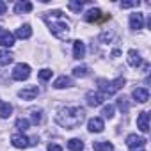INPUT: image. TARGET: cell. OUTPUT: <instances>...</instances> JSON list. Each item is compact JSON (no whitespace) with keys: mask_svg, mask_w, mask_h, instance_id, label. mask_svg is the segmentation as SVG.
I'll return each mask as SVG.
<instances>
[{"mask_svg":"<svg viewBox=\"0 0 151 151\" xmlns=\"http://www.w3.org/2000/svg\"><path fill=\"white\" fill-rule=\"evenodd\" d=\"M11 114H13V105L7 103V101H4V100H0V117L7 119Z\"/></svg>","mask_w":151,"mask_h":151,"instance_id":"2e32d148","label":"cell"},{"mask_svg":"<svg viewBox=\"0 0 151 151\" xmlns=\"http://www.w3.org/2000/svg\"><path fill=\"white\" fill-rule=\"evenodd\" d=\"M119 6H121V9H130V7H133V6H139V2H133V0H130V2H121Z\"/></svg>","mask_w":151,"mask_h":151,"instance_id":"4dcf8cb0","label":"cell"},{"mask_svg":"<svg viewBox=\"0 0 151 151\" xmlns=\"http://www.w3.org/2000/svg\"><path fill=\"white\" fill-rule=\"evenodd\" d=\"M128 64L133 66V68H139L142 64V59H140V55H139L137 50H130L128 52Z\"/></svg>","mask_w":151,"mask_h":151,"instance_id":"9a60e30c","label":"cell"},{"mask_svg":"<svg viewBox=\"0 0 151 151\" xmlns=\"http://www.w3.org/2000/svg\"><path fill=\"white\" fill-rule=\"evenodd\" d=\"M14 59V55L9 52V50H0V66H7L11 64Z\"/></svg>","mask_w":151,"mask_h":151,"instance_id":"ffe728a7","label":"cell"},{"mask_svg":"<svg viewBox=\"0 0 151 151\" xmlns=\"http://www.w3.org/2000/svg\"><path fill=\"white\" fill-rule=\"evenodd\" d=\"M84 117H86V112L82 107H66L59 110V114L55 116V123L66 130H71V128L80 126Z\"/></svg>","mask_w":151,"mask_h":151,"instance_id":"6da1fadb","label":"cell"},{"mask_svg":"<svg viewBox=\"0 0 151 151\" xmlns=\"http://www.w3.org/2000/svg\"><path fill=\"white\" fill-rule=\"evenodd\" d=\"M0 34H2V27H0Z\"/></svg>","mask_w":151,"mask_h":151,"instance_id":"d590c367","label":"cell"},{"mask_svg":"<svg viewBox=\"0 0 151 151\" xmlns=\"http://www.w3.org/2000/svg\"><path fill=\"white\" fill-rule=\"evenodd\" d=\"M68 149L69 151H82L84 149V142L80 139H71V140H68Z\"/></svg>","mask_w":151,"mask_h":151,"instance_id":"7402d4cb","label":"cell"},{"mask_svg":"<svg viewBox=\"0 0 151 151\" xmlns=\"http://www.w3.org/2000/svg\"><path fill=\"white\" fill-rule=\"evenodd\" d=\"M112 37H114V34H112V32H103V34H101V41H103V43L110 41Z\"/></svg>","mask_w":151,"mask_h":151,"instance_id":"1f68e13d","label":"cell"},{"mask_svg":"<svg viewBox=\"0 0 151 151\" xmlns=\"http://www.w3.org/2000/svg\"><path fill=\"white\" fill-rule=\"evenodd\" d=\"M48 151H62V147L59 144H55V142H50L48 144Z\"/></svg>","mask_w":151,"mask_h":151,"instance_id":"d6a6232c","label":"cell"},{"mask_svg":"<svg viewBox=\"0 0 151 151\" xmlns=\"http://www.w3.org/2000/svg\"><path fill=\"white\" fill-rule=\"evenodd\" d=\"M16 36H18V37H22V39H29V37L32 36V27H30L29 23L22 25V27L16 30Z\"/></svg>","mask_w":151,"mask_h":151,"instance_id":"d6986e66","label":"cell"},{"mask_svg":"<svg viewBox=\"0 0 151 151\" xmlns=\"http://www.w3.org/2000/svg\"><path fill=\"white\" fill-rule=\"evenodd\" d=\"M132 96H133L135 101H139V103H146V101L149 100V91H147L146 87H137V89H133Z\"/></svg>","mask_w":151,"mask_h":151,"instance_id":"8fae6325","label":"cell"},{"mask_svg":"<svg viewBox=\"0 0 151 151\" xmlns=\"http://www.w3.org/2000/svg\"><path fill=\"white\" fill-rule=\"evenodd\" d=\"M98 84H100V91H101V94H116L117 91L123 89V86H124V78L119 77V78H116V80H112V82L100 80Z\"/></svg>","mask_w":151,"mask_h":151,"instance_id":"3957f363","label":"cell"},{"mask_svg":"<svg viewBox=\"0 0 151 151\" xmlns=\"http://www.w3.org/2000/svg\"><path fill=\"white\" fill-rule=\"evenodd\" d=\"M73 57L75 59H84L86 57V45L80 39L73 41Z\"/></svg>","mask_w":151,"mask_h":151,"instance_id":"5bb4252c","label":"cell"},{"mask_svg":"<svg viewBox=\"0 0 151 151\" xmlns=\"http://www.w3.org/2000/svg\"><path fill=\"white\" fill-rule=\"evenodd\" d=\"M37 94H39V87H37V86H29V87L18 91V96H20L22 100H34Z\"/></svg>","mask_w":151,"mask_h":151,"instance_id":"ba28073f","label":"cell"},{"mask_svg":"<svg viewBox=\"0 0 151 151\" xmlns=\"http://www.w3.org/2000/svg\"><path fill=\"white\" fill-rule=\"evenodd\" d=\"M117 107H119L123 112H128V109H130V107H128V101H126L124 98H121V100L117 101Z\"/></svg>","mask_w":151,"mask_h":151,"instance_id":"f546056e","label":"cell"},{"mask_svg":"<svg viewBox=\"0 0 151 151\" xmlns=\"http://www.w3.org/2000/svg\"><path fill=\"white\" fill-rule=\"evenodd\" d=\"M32 11V4L30 2H18L14 6V13L16 14H22V13H30Z\"/></svg>","mask_w":151,"mask_h":151,"instance_id":"44dd1931","label":"cell"},{"mask_svg":"<svg viewBox=\"0 0 151 151\" xmlns=\"http://www.w3.org/2000/svg\"><path fill=\"white\" fill-rule=\"evenodd\" d=\"M86 100H87V105L89 107H100L101 103H103V100H105V94H101V93H87V96H86Z\"/></svg>","mask_w":151,"mask_h":151,"instance_id":"9c48e42d","label":"cell"},{"mask_svg":"<svg viewBox=\"0 0 151 151\" xmlns=\"http://www.w3.org/2000/svg\"><path fill=\"white\" fill-rule=\"evenodd\" d=\"M29 77H30V66H29V64L20 62V64L14 66V71H13V78H14V80L23 82V80H27Z\"/></svg>","mask_w":151,"mask_h":151,"instance_id":"277c9868","label":"cell"},{"mask_svg":"<svg viewBox=\"0 0 151 151\" xmlns=\"http://www.w3.org/2000/svg\"><path fill=\"white\" fill-rule=\"evenodd\" d=\"M137 128H139L142 133H147V132H149V114H147L146 110L139 112V116H137Z\"/></svg>","mask_w":151,"mask_h":151,"instance_id":"52a82bcc","label":"cell"},{"mask_svg":"<svg viewBox=\"0 0 151 151\" xmlns=\"http://www.w3.org/2000/svg\"><path fill=\"white\" fill-rule=\"evenodd\" d=\"M6 11H7V4L0 0V14H6Z\"/></svg>","mask_w":151,"mask_h":151,"instance_id":"836d02e7","label":"cell"},{"mask_svg":"<svg viewBox=\"0 0 151 151\" xmlns=\"http://www.w3.org/2000/svg\"><path fill=\"white\" fill-rule=\"evenodd\" d=\"M144 27V14L142 13H133L130 14V29L133 30H139Z\"/></svg>","mask_w":151,"mask_h":151,"instance_id":"30bf717a","label":"cell"},{"mask_svg":"<svg viewBox=\"0 0 151 151\" xmlns=\"http://www.w3.org/2000/svg\"><path fill=\"white\" fill-rule=\"evenodd\" d=\"M87 128H89V132H93V133H100V132H103L105 123H103L101 117H93V119H89Z\"/></svg>","mask_w":151,"mask_h":151,"instance_id":"7c38bea8","label":"cell"},{"mask_svg":"<svg viewBox=\"0 0 151 151\" xmlns=\"http://www.w3.org/2000/svg\"><path fill=\"white\" fill-rule=\"evenodd\" d=\"M71 86H73V82H71L69 77H59V78L53 82V87H55V89H66V87H71Z\"/></svg>","mask_w":151,"mask_h":151,"instance_id":"ac0fdd59","label":"cell"},{"mask_svg":"<svg viewBox=\"0 0 151 151\" xmlns=\"http://www.w3.org/2000/svg\"><path fill=\"white\" fill-rule=\"evenodd\" d=\"M146 142H147V140H146L144 137H139V135H135V133H130V135L126 137V146H128L130 149H142Z\"/></svg>","mask_w":151,"mask_h":151,"instance_id":"8992f818","label":"cell"},{"mask_svg":"<svg viewBox=\"0 0 151 151\" xmlns=\"http://www.w3.org/2000/svg\"><path fill=\"white\" fill-rule=\"evenodd\" d=\"M68 7H69V11H73V13H80L82 11V7H84V2H75V0H71V2H68Z\"/></svg>","mask_w":151,"mask_h":151,"instance_id":"484cf974","label":"cell"},{"mask_svg":"<svg viewBox=\"0 0 151 151\" xmlns=\"http://www.w3.org/2000/svg\"><path fill=\"white\" fill-rule=\"evenodd\" d=\"M41 121H43V112H41V110H34V112H32V123L39 124Z\"/></svg>","mask_w":151,"mask_h":151,"instance_id":"f1b7e54d","label":"cell"},{"mask_svg":"<svg viewBox=\"0 0 151 151\" xmlns=\"http://www.w3.org/2000/svg\"><path fill=\"white\" fill-rule=\"evenodd\" d=\"M114 110H116V107H114V105H105V107H103V110H101V114H103V117L112 119V117H114Z\"/></svg>","mask_w":151,"mask_h":151,"instance_id":"4316f807","label":"cell"},{"mask_svg":"<svg viewBox=\"0 0 151 151\" xmlns=\"http://www.w3.org/2000/svg\"><path fill=\"white\" fill-rule=\"evenodd\" d=\"M84 20L89 22V23L98 22V20H101V11H100V9H89V11L84 14Z\"/></svg>","mask_w":151,"mask_h":151,"instance_id":"e0dca14e","label":"cell"},{"mask_svg":"<svg viewBox=\"0 0 151 151\" xmlns=\"http://www.w3.org/2000/svg\"><path fill=\"white\" fill-rule=\"evenodd\" d=\"M93 147L94 151H114V144L110 142H94Z\"/></svg>","mask_w":151,"mask_h":151,"instance_id":"603a6c76","label":"cell"},{"mask_svg":"<svg viewBox=\"0 0 151 151\" xmlns=\"http://www.w3.org/2000/svg\"><path fill=\"white\" fill-rule=\"evenodd\" d=\"M13 45H14V34H11L9 30H2V34H0V46L11 48Z\"/></svg>","mask_w":151,"mask_h":151,"instance_id":"4fadbf2b","label":"cell"},{"mask_svg":"<svg viewBox=\"0 0 151 151\" xmlns=\"http://www.w3.org/2000/svg\"><path fill=\"white\" fill-rule=\"evenodd\" d=\"M130 151H144V149H130Z\"/></svg>","mask_w":151,"mask_h":151,"instance_id":"e575fe53","label":"cell"},{"mask_svg":"<svg viewBox=\"0 0 151 151\" xmlns=\"http://www.w3.org/2000/svg\"><path fill=\"white\" fill-rule=\"evenodd\" d=\"M37 77H39V80H43V82L50 80V78H52V69H41V71L37 73Z\"/></svg>","mask_w":151,"mask_h":151,"instance_id":"83f0119b","label":"cell"},{"mask_svg":"<svg viewBox=\"0 0 151 151\" xmlns=\"http://www.w3.org/2000/svg\"><path fill=\"white\" fill-rule=\"evenodd\" d=\"M29 126H30V121H29V119H25V117L16 119V128H18L20 132H27V130H29Z\"/></svg>","mask_w":151,"mask_h":151,"instance_id":"cb8c5ba5","label":"cell"},{"mask_svg":"<svg viewBox=\"0 0 151 151\" xmlns=\"http://www.w3.org/2000/svg\"><path fill=\"white\" fill-rule=\"evenodd\" d=\"M50 16H46V22L50 25V30L53 36H57L59 39H66L68 34H69V23L62 18V13L60 11H52L48 13Z\"/></svg>","mask_w":151,"mask_h":151,"instance_id":"7a4b0ae2","label":"cell"},{"mask_svg":"<svg viewBox=\"0 0 151 151\" xmlns=\"http://www.w3.org/2000/svg\"><path fill=\"white\" fill-rule=\"evenodd\" d=\"M11 142H13V146H14V147H18V149H25V147H29V146H34V144H36L34 140H30L29 137H25V135H22V133L13 135V137H11Z\"/></svg>","mask_w":151,"mask_h":151,"instance_id":"5b68a950","label":"cell"},{"mask_svg":"<svg viewBox=\"0 0 151 151\" xmlns=\"http://www.w3.org/2000/svg\"><path fill=\"white\" fill-rule=\"evenodd\" d=\"M89 75V68L86 66H77L73 69V77H87Z\"/></svg>","mask_w":151,"mask_h":151,"instance_id":"d4e9b609","label":"cell"}]
</instances>
